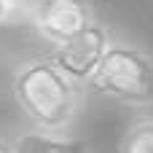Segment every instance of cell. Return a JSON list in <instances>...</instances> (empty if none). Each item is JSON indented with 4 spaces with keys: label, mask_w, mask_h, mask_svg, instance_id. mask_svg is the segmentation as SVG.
<instances>
[{
    "label": "cell",
    "mask_w": 153,
    "mask_h": 153,
    "mask_svg": "<svg viewBox=\"0 0 153 153\" xmlns=\"http://www.w3.org/2000/svg\"><path fill=\"white\" fill-rule=\"evenodd\" d=\"M11 97L32 129L70 132L83 110L86 86L51 56H30L11 73Z\"/></svg>",
    "instance_id": "obj_1"
},
{
    "label": "cell",
    "mask_w": 153,
    "mask_h": 153,
    "mask_svg": "<svg viewBox=\"0 0 153 153\" xmlns=\"http://www.w3.org/2000/svg\"><path fill=\"white\" fill-rule=\"evenodd\" d=\"M86 89L124 108L148 110L153 108V54L134 40L113 38Z\"/></svg>",
    "instance_id": "obj_2"
},
{
    "label": "cell",
    "mask_w": 153,
    "mask_h": 153,
    "mask_svg": "<svg viewBox=\"0 0 153 153\" xmlns=\"http://www.w3.org/2000/svg\"><path fill=\"white\" fill-rule=\"evenodd\" d=\"M27 19L32 22L35 32L54 48L75 38L97 16L91 0H32Z\"/></svg>",
    "instance_id": "obj_3"
},
{
    "label": "cell",
    "mask_w": 153,
    "mask_h": 153,
    "mask_svg": "<svg viewBox=\"0 0 153 153\" xmlns=\"http://www.w3.org/2000/svg\"><path fill=\"white\" fill-rule=\"evenodd\" d=\"M113 43V30L110 24L94 19L86 30H81L75 38H70L62 46H54V51L48 54L70 78H75L78 83L89 86L91 75L97 73L108 46Z\"/></svg>",
    "instance_id": "obj_4"
},
{
    "label": "cell",
    "mask_w": 153,
    "mask_h": 153,
    "mask_svg": "<svg viewBox=\"0 0 153 153\" xmlns=\"http://www.w3.org/2000/svg\"><path fill=\"white\" fill-rule=\"evenodd\" d=\"M16 153H94L83 137H75L73 132H46L27 126L16 140Z\"/></svg>",
    "instance_id": "obj_5"
},
{
    "label": "cell",
    "mask_w": 153,
    "mask_h": 153,
    "mask_svg": "<svg viewBox=\"0 0 153 153\" xmlns=\"http://www.w3.org/2000/svg\"><path fill=\"white\" fill-rule=\"evenodd\" d=\"M118 153H153V116H143L126 126Z\"/></svg>",
    "instance_id": "obj_6"
},
{
    "label": "cell",
    "mask_w": 153,
    "mask_h": 153,
    "mask_svg": "<svg viewBox=\"0 0 153 153\" xmlns=\"http://www.w3.org/2000/svg\"><path fill=\"white\" fill-rule=\"evenodd\" d=\"M27 8H30L27 0H0V30H3L5 24L16 22L22 13L27 16Z\"/></svg>",
    "instance_id": "obj_7"
},
{
    "label": "cell",
    "mask_w": 153,
    "mask_h": 153,
    "mask_svg": "<svg viewBox=\"0 0 153 153\" xmlns=\"http://www.w3.org/2000/svg\"><path fill=\"white\" fill-rule=\"evenodd\" d=\"M0 153H16L13 140H11L8 134H3V132H0Z\"/></svg>",
    "instance_id": "obj_8"
},
{
    "label": "cell",
    "mask_w": 153,
    "mask_h": 153,
    "mask_svg": "<svg viewBox=\"0 0 153 153\" xmlns=\"http://www.w3.org/2000/svg\"><path fill=\"white\" fill-rule=\"evenodd\" d=\"M27 3H32V0H27Z\"/></svg>",
    "instance_id": "obj_9"
}]
</instances>
